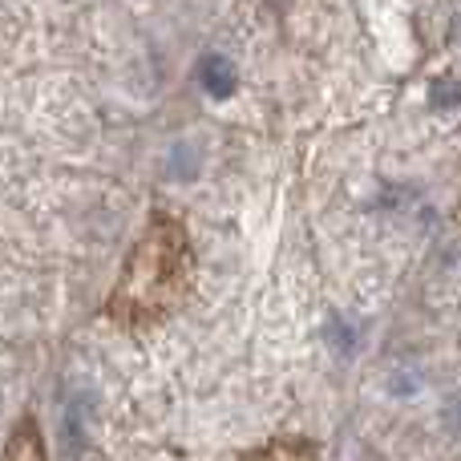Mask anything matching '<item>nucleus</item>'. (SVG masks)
<instances>
[{
	"label": "nucleus",
	"instance_id": "nucleus-2",
	"mask_svg": "<svg viewBox=\"0 0 461 461\" xmlns=\"http://www.w3.org/2000/svg\"><path fill=\"white\" fill-rule=\"evenodd\" d=\"M320 446L312 438H271L259 449H251L243 461H316Z\"/></svg>",
	"mask_w": 461,
	"mask_h": 461
},
{
	"label": "nucleus",
	"instance_id": "nucleus-5",
	"mask_svg": "<svg viewBox=\"0 0 461 461\" xmlns=\"http://www.w3.org/2000/svg\"><path fill=\"white\" fill-rule=\"evenodd\" d=\"M446 429L461 441V393L457 397H449V405H446Z\"/></svg>",
	"mask_w": 461,
	"mask_h": 461
},
{
	"label": "nucleus",
	"instance_id": "nucleus-4",
	"mask_svg": "<svg viewBox=\"0 0 461 461\" xmlns=\"http://www.w3.org/2000/svg\"><path fill=\"white\" fill-rule=\"evenodd\" d=\"M433 102L438 105H461V81H438V86H433Z\"/></svg>",
	"mask_w": 461,
	"mask_h": 461
},
{
	"label": "nucleus",
	"instance_id": "nucleus-3",
	"mask_svg": "<svg viewBox=\"0 0 461 461\" xmlns=\"http://www.w3.org/2000/svg\"><path fill=\"white\" fill-rule=\"evenodd\" d=\"M199 86L207 89L211 97H219V102H223V97L235 94L239 73H235V65H230L223 53H207L199 61Z\"/></svg>",
	"mask_w": 461,
	"mask_h": 461
},
{
	"label": "nucleus",
	"instance_id": "nucleus-1",
	"mask_svg": "<svg viewBox=\"0 0 461 461\" xmlns=\"http://www.w3.org/2000/svg\"><path fill=\"white\" fill-rule=\"evenodd\" d=\"M191 279H194L191 230L170 211H150V223L138 235L105 312H110V320L134 328V332L138 328H154L186 300Z\"/></svg>",
	"mask_w": 461,
	"mask_h": 461
}]
</instances>
